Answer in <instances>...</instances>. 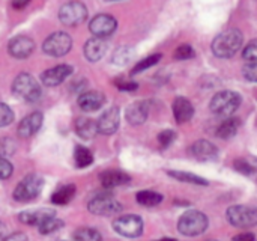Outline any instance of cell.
Returning a JSON list of instances; mask_svg holds the SVG:
<instances>
[{
    "label": "cell",
    "mask_w": 257,
    "mask_h": 241,
    "mask_svg": "<svg viewBox=\"0 0 257 241\" xmlns=\"http://www.w3.org/2000/svg\"><path fill=\"white\" fill-rule=\"evenodd\" d=\"M244 35L239 29H227L215 36L212 41V51L217 57L229 59L233 57L242 47Z\"/></svg>",
    "instance_id": "1"
},
{
    "label": "cell",
    "mask_w": 257,
    "mask_h": 241,
    "mask_svg": "<svg viewBox=\"0 0 257 241\" xmlns=\"http://www.w3.org/2000/svg\"><path fill=\"white\" fill-rule=\"evenodd\" d=\"M241 103H242V98L238 92L223 91L212 97L209 103V109L212 113L218 116H230L239 109Z\"/></svg>",
    "instance_id": "2"
},
{
    "label": "cell",
    "mask_w": 257,
    "mask_h": 241,
    "mask_svg": "<svg viewBox=\"0 0 257 241\" xmlns=\"http://www.w3.org/2000/svg\"><path fill=\"white\" fill-rule=\"evenodd\" d=\"M208 217L200 211H188L181 216L178 222V231L187 237H197L208 229Z\"/></svg>",
    "instance_id": "3"
},
{
    "label": "cell",
    "mask_w": 257,
    "mask_h": 241,
    "mask_svg": "<svg viewBox=\"0 0 257 241\" xmlns=\"http://www.w3.org/2000/svg\"><path fill=\"white\" fill-rule=\"evenodd\" d=\"M12 92L18 98H21L27 103H33V101H38L41 97V86L38 85L35 77H32L27 72H23L14 80Z\"/></svg>",
    "instance_id": "4"
},
{
    "label": "cell",
    "mask_w": 257,
    "mask_h": 241,
    "mask_svg": "<svg viewBox=\"0 0 257 241\" xmlns=\"http://www.w3.org/2000/svg\"><path fill=\"white\" fill-rule=\"evenodd\" d=\"M226 216L235 228H253L257 225V208L251 205H233L227 210Z\"/></svg>",
    "instance_id": "5"
},
{
    "label": "cell",
    "mask_w": 257,
    "mask_h": 241,
    "mask_svg": "<svg viewBox=\"0 0 257 241\" xmlns=\"http://www.w3.org/2000/svg\"><path fill=\"white\" fill-rule=\"evenodd\" d=\"M42 186H44V181L41 177L32 174V175H27L14 190V198L18 201V202H29V201H33L35 198H38V195L41 193L42 190Z\"/></svg>",
    "instance_id": "6"
},
{
    "label": "cell",
    "mask_w": 257,
    "mask_h": 241,
    "mask_svg": "<svg viewBox=\"0 0 257 241\" xmlns=\"http://www.w3.org/2000/svg\"><path fill=\"white\" fill-rule=\"evenodd\" d=\"M89 211L96 216H114L122 211V205L111 195L102 193L89 202Z\"/></svg>",
    "instance_id": "7"
},
{
    "label": "cell",
    "mask_w": 257,
    "mask_h": 241,
    "mask_svg": "<svg viewBox=\"0 0 257 241\" xmlns=\"http://www.w3.org/2000/svg\"><path fill=\"white\" fill-rule=\"evenodd\" d=\"M59 18L65 26L81 24L87 18V8L81 2H68L59 11Z\"/></svg>",
    "instance_id": "8"
},
{
    "label": "cell",
    "mask_w": 257,
    "mask_h": 241,
    "mask_svg": "<svg viewBox=\"0 0 257 241\" xmlns=\"http://www.w3.org/2000/svg\"><path fill=\"white\" fill-rule=\"evenodd\" d=\"M72 47V39L68 33L65 32H56L53 35H50L45 41H44V51L50 56L59 57V56H65Z\"/></svg>",
    "instance_id": "9"
},
{
    "label": "cell",
    "mask_w": 257,
    "mask_h": 241,
    "mask_svg": "<svg viewBox=\"0 0 257 241\" xmlns=\"http://www.w3.org/2000/svg\"><path fill=\"white\" fill-rule=\"evenodd\" d=\"M113 228L122 237L136 238V237H140L143 232V220L134 214L122 216L113 222Z\"/></svg>",
    "instance_id": "10"
},
{
    "label": "cell",
    "mask_w": 257,
    "mask_h": 241,
    "mask_svg": "<svg viewBox=\"0 0 257 241\" xmlns=\"http://www.w3.org/2000/svg\"><path fill=\"white\" fill-rule=\"evenodd\" d=\"M117 27V21L114 17L108 15V14H99L96 17L92 18L89 29L95 36H101V38H107L110 36Z\"/></svg>",
    "instance_id": "11"
},
{
    "label": "cell",
    "mask_w": 257,
    "mask_h": 241,
    "mask_svg": "<svg viewBox=\"0 0 257 241\" xmlns=\"http://www.w3.org/2000/svg\"><path fill=\"white\" fill-rule=\"evenodd\" d=\"M119 122H120V112L117 107H110L108 110H105L101 118L98 119V133L110 136L113 133H116V130L119 128Z\"/></svg>",
    "instance_id": "12"
},
{
    "label": "cell",
    "mask_w": 257,
    "mask_h": 241,
    "mask_svg": "<svg viewBox=\"0 0 257 241\" xmlns=\"http://www.w3.org/2000/svg\"><path fill=\"white\" fill-rule=\"evenodd\" d=\"M72 74V66L69 65H57L54 68H50L42 72V82L47 86H57L63 83L69 75Z\"/></svg>",
    "instance_id": "13"
},
{
    "label": "cell",
    "mask_w": 257,
    "mask_h": 241,
    "mask_svg": "<svg viewBox=\"0 0 257 241\" xmlns=\"http://www.w3.org/2000/svg\"><path fill=\"white\" fill-rule=\"evenodd\" d=\"M35 50V42L29 36H15L9 42V53L17 59H24Z\"/></svg>",
    "instance_id": "14"
},
{
    "label": "cell",
    "mask_w": 257,
    "mask_h": 241,
    "mask_svg": "<svg viewBox=\"0 0 257 241\" xmlns=\"http://www.w3.org/2000/svg\"><path fill=\"white\" fill-rule=\"evenodd\" d=\"M125 116L131 125H140L149 116V104L146 101H136L131 106H128Z\"/></svg>",
    "instance_id": "15"
},
{
    "label": "cell",
    "mask_w": 257,
    "mask_h": 241,
    "mask_svg": "<svg viewBox=\"0 0 257 241\" xmlns=\"http://www.w3.org/2000/svg\"><path fill=\"white\" fill-rule=\"evenodd\" d=\"M41 125H42V115L39 112L30 113L20 122L18 134H20V137H24V139L32 137L35 133H38Z\"/></svg>",
    "instance_id": "16"
},
{
    "label": "cell",
    "mask_w": 257,
    "mask_h": 241,
    "mask_svg": "<svg viewBox=\"0 0 257 241\" xmlns=\"http://www.w3.org/2000/svg\"><path fill=\"white\" fill-rule=\"evenodd\" d=\"M191 154H193V157H196L200 162H211V160L217 158L218 149L214 143H211L208 140H197L191 146Z\"/></svg>",
    "instance_id": "17"
},
{
    "label": "cell",
    "mask_w": 257,
    "mask_h": 241,
    "mask_svg": "<svg viewBox=\"0 0 257 241\" xmlns=\"http://www.w3.org/2000/svg\"><path fill=\"white\" fill-rule=\"evenodd\" d=\"M104 103H105V97H104V94H101L98 91L84 92L78 98V106L84 112H95V110L101 109L104 106Z\"/></svg>",
    "instance_id": "18"
},
{
    "label": "cell",
    "mask_w": 257,
    "mask_h": 241,
    "mask_svg": "<svg viewBox=\"0 0 257 241\" xmlns=\"http://www.w3.org/2000/svg\"><path fill=\"white\" fill-rule=\"evenodd\" d=\"M107 51V42L104 38L101 36H93L92 39H89L84 45V56L90 60V62H96L99 60Z\"/></svg>",
    "instance_id": "19"
},
{
    "label": "cell",
    "mask_w": 257,
    "mask_h": 241,
    "mask_svg": "<svg viewBox=\"0 0 257 241\" xmlns=\"http://www.w3.org/2000/svg\"><path fill=\"white\" fill-rule=\"evenodd\" d=\"M173 115H175V119L179 124L188 122L193 118V115H194V107H193V104L187 98L178 97L173 101Z\"/></svg>",
    "instance_id": "20"
},
{
    "label": "cell",
    "mask_w": 257,
    "mask_h": 241,
    "mask_svg": "<svg viewBox=\"0 0 257 241\" xmlns=\"http://www.w3.org/2000/svg\"><path fill=\"white\" fill-rule=\"evenodd\" d=\"M99 180L105 189H114L119 186H125L131 181L130 175H126L125 172H120V171H105L99 175Z\"/></svg>",
    "instance_id": "21"
},
{
    "label": "cell",
    "mask_w": 257,
    "mask_h": 241,
    "mask_svg": "<svg viewBox=\"0 0 257 241\" xmlns=\"http://www.w3.org/2000/svg\"><path fill=\"white\" fill-rule=\"evenodd\" d=\"M75 131L83 139H92L98 133V124L90 118H80L75 122Z\"/></svg>",
    "instance_id": "22"
},
{
    "label": "cell",
    "mask_w": 257,
    "mask_h": 241,
    "mask_svg": "<svg viewBox=\"0 0 257 241\" xmlns=\"http://www.w3.org/2000/svg\"><path fill=\"white\" fill-rule=\"evenodd\" d=\"M51 214H54V213L48 211V210H39V211H24L18 217H20V222H23L24 225H30V226L36 225V226H39Z\"/></svg>",
    "instance_id": "23"
},
{
    "label": "cell",
    "mask_w": 257,
    "mask_h": 241,
    "mask_svg": "<svg viewBox=\"0 0 257 241\" xmlns=\"http://www.w3.org/2000/svg\"><path fill=\"white\" fill-rule=\"evenodd\" d=\"M239 125H241V121L238 118H227L226 121H223L218 125L217 136L221 137V139H230V137H233L238 133Z\"/></svg>",
    "instance_id": "24"
},
{
    "label": "cell",
    "mask_w": 257,
    "mask_h": 241,
    "mask_svg": "<svg viewBox=\"0 0 257 241\" xmlns=\"http://www.w3.org/2000/svg\"><path fill=\"white\" fill-rule=\"evenodd\" d=\"M75 195V186L72 184H68V186H63L60 187L59 190H56L51 196V202L56 204V205H66L72 201Z\"/></svg>",
    "instance_id": "25"
},
{
    "label": "cell",
    "mask_w": 257,
    "mask_h": 241,
    "mask_svg": "<svg viewBox=\"0 0 257 241\" xmlns=\"http://www.w3.org/2000/svg\"><path fill=\"white\" fill-rule=\"evenodd\" d=\"M169 177L181 181V183H190V184H197V186H208L209 183L202 178V177H197L194 174H190V172H181V171H169L167 172Z\"/></svg>",
    "instance_id": "26"
},
{
    "label": "cell",
    "mask_w": 257,
    "mask_h": 241,
    "mask_svg": "<svg viewBox=\"0 0 257 241\" xmlns=\"http://www.w3.org/2000/svg\"><path fill=\"white\" fill-rule=\"evenodd\" d=\"M136 201L143 207H155L163 202V195L152 192V190H142L137 193Z\"/></svg>",
    "instance_id": "27"
},
{
    "label": "cell",
    "mask_w": 257,
    "mask_h": 241,
    "mask_svg": "<svg viewBox=\"0 0 257 241\" xmlns=\"http://www.w3.org/2000/svg\"><path fill=\"white\" fill-rule=\"evenodd\" d=\"M74 160H75V166L83 169V168H87L92 165L93 162V155L92 152L84 148V146H77L75 148V152H74Z\"/></svg>",
    "instance_id": "28"
},
{
    "label": "cell",
    "mask_w": 257,
    "mask_h": 241,
    "mask_svg": "<svg viewBox=\"0 0 257 241\" xmlns=\"http://www.w3.org/2000/svg\"><path fill=\"white\" fill-rule=\"evenodd\" d=\"M62 226H63V222L59 220L54 214H51V216H48L38 228H39V232H41V234H51V232L59 231Z\"/></svg>",
    "instance_id": "29"
},
{
    "label": "cell",
    "mask_w": 257,
    "mask_h": 241,
    "mask_svg": "<svg viewBox=\"0 0 257 241\" xmlns=\"http://www.w3.org/2000/svg\"><path fill=\"white\" fill-rule=\"evenodd\" d=\"M75 240H81V241H99L102 237L98 231L92 229V228H81L78 229L77 232H74L72 235Z\"/></svg>",
    "instance_id": "30"
},
{
    "label": "cell",
    "mask_w": 257,
    "mask_h": 241,
    "mask_svg": "<svg viewBox=\"0 0 257 241\" xmlns=\"http://www.w3.org/2000/svg\"><path fill=\"white\" fill-rule=\"evenodd\" d=\"M158 60H161V54H158V53H157V54H152V56H149V57H145L143 60H140V62L133 68L131 74H139V72H142V71H145V69H148V68L157 65Z\"/></svg>",
    "instance_id": "31"
},
{
    "label": "cell",
    "mask_w": 257,
    "mask_h": 241,
    "mask_svg": "<svg viewBox=\"0 0 257 241\" xmlns=\"http://www.w3.org/2000/svg\"><path fill=\"white\" fill-rule=\"evenodd\" d=\"M131 56H133V50L130 47H120L116 50V53L113 56V62L117 65H125L130 62Z\"/></svg>",
    "instance_id": "32"
},
{
    "label": "cell",
    "mask_w": 257,
    "mask_h": 241,
    "mask_svg": "<svg viewBox=\"0 0 257 241\" xmlns=\"http://www.w3.org/2000/svg\"><path fill=\"white\" fill-rule=\"evenodd\" d=\"M14 121V112L3 103H0V128L9 125Z\"/></svg>",
    "instance_id": "33"
},
{
    "label": "cell",
    "mask_w": 257,
    "mask_h": 241,
    "mask_svg": "<svg viewBox=\"0 0 257 241\" xmlns=\"http://www.w3.org/2000/svg\"><path fill=\"white\" fill-rule=\"evenodd\" d=\"M194 56H196V53H194L191 45H181L175 51V59H178V60H187V59H191Z\"/></svg>",
    "instance_id": "34"
},
{
    "label": "cell",
    "mask_w": 257,
    "mask_h": 241,
    "mask_svg": "<svg viewBox=\"0 0 257 241\" xmlns=\"http://www.w3.org/2000/svg\"><path fill=\"white\" fill-rule=\"evenodd\" d=\"M176 139V133L173 130H164L158 134V142L161 145V148H167L170 146Z\"/></svg>",
    "instance_id": "35"
},
{
    "label": "cell",
    "mask_w": 257,
    "mask_h": 241,
    "mask_svg": "<svg viewBox=\"0 0 257 241\" xmlns=\"http://www.w3.org/2000/svg\"><path fill=\"white\" fill-rule=\"evenodd\" d=\"M242 56H244V59L248 60V62H254V60H257V39L250 41V42L245 45V48H244V51H242Z\"/></svg>",
    "instance_id": "36"
},
{
    "label": "cell",
    "mask_w": 257,
    "mask_h": 241,
    "mask_svg": "<svg viewBox=\"0 0 257 241\" xmlns=\"http://www.w3.org/2000/svg\"><path fill=\"white\" fill-rule=\"evenodd\" d=\"M12 172H14L12 165L6 158H3V155H0V180H8L12 175Z\"/></svg>",
    "instance_id": "37"
},
{
    "label": "cell",
    "mask_w": 257,
    "mask_h": 241,
    "mask_svg": "<svg viewBox=\"0 0 257 241\" xmlns=\"http://www.w3.org/2000/svg\"><path fill=\"white\" fill-rule=\"evenodd\" d=\"M244 77L250 82H257V60L244 66Z\"/></svg>",
    "instance_id": "38"
},
{
    "label": "cell",
    "mask_w": 257,
    "mask_h": 241,
    "mask_svg": "<svg viewBox=\"0 0 257 241\" xmlns=\"http://www.w3.org/2000/svg\"><path fill=\"white\" fill-rule=\"evenodd\" d=\"M15 151V143L11 139H0V155H9Z\"/></svg>",
    "instance_id": "39"
},
{
    "label": "cell",
    "mask_w": 257,
    "mask_h": 241,
    "mask_svg": "<svg viewBox=\"0 0 257 241\" xmlns=\"http://www.w3.org/2000/svg\"><path fill=\"white\" fill-rule=\"evenodd\" d=\"M233 166H235V169H236L238 172H241V174H244V175H251V174L254 172V168H253L251 165H248L245 160H236V162L233 163Z\"/></svg>",
    "instance_id": "40"
},
{
    "label": "cell",
    "mask_w": 257,
    "mask_h": 241,
    "mask_svg": "<svg viewBox=\"0 0 257 241\" xmlns=\"http://www.w3.org/2000/svg\"><path fill=\"white\" fill-rule=\"evenodd\" d=\"M116 86L120 89V91H136L139 88V85L136 82H125V80H116L114 82Z\"/></svg>",
    "instance_id": "41"
},
{
    "label": "cell",
    "mask_w": 257,
    "mask_h": 241,
    "mask_svg": "<svg viewBox=\"0 0 257 241\" xmlns=\"http://www.w3.org/2000/svg\"><path fill=\"white\" fill-rule=\"evenodd\" d=\"M30 0H11V5L15 8V9H23L29 5Z\"/></svg>",
    "instance_id": "42"
},
{
    "label": "cell",
    "mask_w": 257,
    "mask_h": 241,
    "mask_svg": "<svg viewBox=\"0 0 257 241\" xmlns=\"http://www.w3.org/2000/svg\"><path fill=\"white\" fill-rule=\"evenodd\" d=\"M235 240H256V235L254 234H239V235H236L235 237Z\"/></svg>",
    "instance_id": "43"
},
{
    "label": "cell",
    "mask_w": 257,
    "mask_h": 241,
    "mask_svg": "<svg viewBox=\"0 0 257 241\" xmlns=\"http://www.w3.org/2000/svg\"><path fill=\"white\" fill-rule=\"evenodd\" d=\"M27 237L26 235H23V234H14V235H9V237H6L5 240H26Z\"/></svg>",
    "instance_id": "44"
},
{
    "label": "cell",
    "mask_w": 257,
    "mask_h": 241,
    "mask_svg": "<svg viewBox=\"0 0 257 241\" xmlns=\"http://www.w3.org/2000/svg\"><path fill=\"white\" fill-rule=\"evenodd\" d=\"M5 231H6V228H5V225L0 222V240H5V238H6V235H5Z\"/></svg>",
    "instance_id": "45"
},
{
    "label": "cell",
    "mask_w": 257,
    "mask_h": 241,
    "mask_svg": "<svg viewBox=\"0 0 257 241\" xmlns=\"http://www.w3.org/2000/svg\"><path fill=\"white\" fill-rule=\"evenodd\" d=\"M107 2H116V0H107Z\"/></svg>",
    "instance_id": "46"
}]
</instances>
